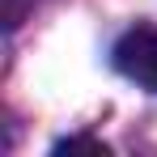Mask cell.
Segmentation results:
<instances>
[{"instance_id": "cell-1", "label": "cell", "mask_w": 157, "mask_h": 157, "mask_svg": "<svg viewBox=\"0 0 157 157\" xmlns=\"http://www.w3.org/2000/svg\"><path fill=\"white\" fill-rule=\"evenodd\" d=\"M110 64H115L119 77H128V81H136L140 89L157 94V26L128 30V34L115 43Z\"/></svg>"}, {"instance_id": "cell-2", "label": "cell", "mask_w": 157, "mask_h": 157, "mask_svg": "<svg viewBox=\"0 0 157 157\" xmlns=\"http://www.w3.org/2000/svg\"><path fill=\"white\" fill-rule=\"evenodd\" d=\"M77 149H89V153H110L102 140H85V136H77V140H59V144H55V153H77Z\"/></svg>"}]
</instances>
